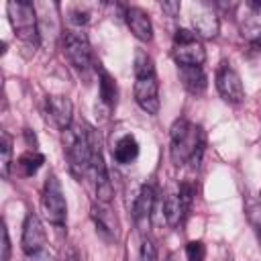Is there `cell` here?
<instances>
[{
	"label": "cell",
	"mask_w": 261,
	"mask_h": 261,
	"mask_svg": "<svg viewBox=\"0 0 261 261\" xmlns=\"http://www.w3.org/2000/svg\"><path fill=\"white\" fill-rule=\"evenodd\" d=\"M31 261H55V257H53V253H49L47 249H43V251L35 253V255L31 257Z\"/></svg>",
	"instance_id": "cell-29"
},
{
	"label": "cell",
	"mask_w": 261,
	"mask_h": 261,
	"mask_svg": "<svg viewBox=\"0 0 261 261\" xmlns=\"http://www.w3.org/2000/svg\"><path fill=\"white\" fill-rule=\"evenodd\" d=\"M247 216H249L251 226L255 228V234H257L259 243H261V206H259L257 202L249 200V202H247Z\"/></svg>",
	"instance_id": "cell-22"
},
{
	"label": "cell",
	"mask_w": 261,
	"mask_h": 261,
	"mask_svg": "<svg viewBox=\"0 0 261 261\" xmlns=\"http://www.w3.org/2000/svg\"><path fill=\"white\" fill-rule=\"evenodd\" d=\"M216 90L222 96V100L228 104H241L245 100V88L241 75L228 61H222L216 69Z\"/></svg>",
	"instance_id": "cell-8"
},
{
	"label": "cell",
	"mask_w": 261,
	"mask_h": 261,
	"mask_svg": "<svg viewBox=\"0 0 261 261\" xmlns=\"http://www.w3.org/2000/svg\"><path fill=\"white\" fill-rule=\"evenodd\" d=\"M173 61L179 67H202L206 61V49L202 39L190 29H177L171 45Z\"/></svg>",
	"instance_id": "cell-4"
},
{
	"label": "cell",
	"mask_w": 261,
	"mask_h": 261,
	"mask_svg": "<svg viewBox=\"0 0 261 261\" xmlns=\"http://www.w3.org/2000/svg\"><path fill=\"white\" fill-rule=\"evenodd\" d=\"M179 200H181V206H184V210H186V214L190 212V208H192V202H194V196H196V188L190 184V181H184L181 186H179Z\"/></svg>",
	"instance_id": "cell-25"
},
{
	"label": "cell",
	"mask_w": 261,
	"mask_h": 261,
	"mask_svg": "<svg viewBox=\"0 0 261 261\" xmlns=\"http://www.w3.org/2000/svg\"><path fill=\"white\" fill-rule=\"evenodd\" d=\"M6 12H8V18H10V24H12L16 37L24 45L37 47V43H39V24H37L35 6L27 0H10L6 4Z\"/></svg>",
	"instance_id": "cell-5"
},
{
	"label": "cell",
	"mask_w": 261,
	"mask_h": 261,
	"mask_svg": "<svg viewBox=\"0 0 261 261\" xmlns=\"http://www.w3.org/2000/svg\"><path fill=\"white\" fill-rule=\"evenodd\" d=\"M10 259V237H8V228L2 224V261Z\"/></svg>",
	"instance_id": "cell-27"
},
{
	"label": "cell",
	"mask_w": 261,
	"mask_h": 261,
	"mask_svg": "<svg viewBox=\"0 0 261 261\" xmlns=\"http://www.w3.org/2000/svg\"><path fill=\"white\" fill-rule=\"evenodd\" d=\"M47 114L53 118L55 126L61 130H67L73 120V104L67 96H47L45 100Z\"/></svg>",
	"instance_id": "cell-13"
},
{
	"label": "cell",
	"mask_w": 261,
	"mask_h": 261,
	"mask_svg": "<svg viewBox=\"0 0 261 261\" xmlns=\"http://www.w3.org/2000/svg\"><path fill=\"white\" fill-rule=\"evenodd\" d=\"M69 22L71 24H75V27H84V24H88L90 22V12L86 10V8H82V6H75V8H71L69 10Z\"/></svg>",
	"instance_id": "cell-26"
},
{
	"label": "cell",
	"mask_w": 261,
	"mask_h": 261,
	"mask_svg": "<svg viewBox=\"0 0 261 261\" xmlns=\"http://www.w3.org/2000/svg\"><path fill=\"white\" fill-rule=\"evenodd\" d=\"M137 261H157V247H155V243L151 239H147V237L141 239Z\"/></svg>",
	"instance_id": "cell-23"
},
{
	"label": "cell",
	"mask_w": 261,
	"mask_h": 261,
	"mask_svg": "<svg viewBox=\"0 0 261 261\" xmlns=\"http://www.w3.org/2000/svg\"><path fill=\"white\" fill-rule=\"evenodd\" d=\"M45 243H47V234H45L41 218L35 212H29L24 218V224H22V239H20V247H22L24 255L33 257L35 253L45 249Z\"/></svg>",
	"instance_id": "cell-11"
},
{
	"label": "cell",
	"mask_w": 261,
	"mask_h": 261,
	"mask_svg": "<svg viewBox=\"0 0 261 261\" xmlns=\"http://www.w3.org/2000/svg\"><path fill=\"white\" fill-rule=\"evenodd\" d=\"M241 35H243V39H245L251 47L261 49V18H259V16L247 18V20L243 22V27H241Z\"/></svg>",
	"instance_id": "cell-20"
},
{
	"label": "cell",
	"mask_w": 261,
	"mask_h": 261,
	"mask_svg": "<svg viewBox=\"0 0 261 261\" xmlns=\"http://www.w3.org/2000/svg\"><path fill=\"white\" fill-rule=\"evenodd\" d=\"M63 51H65L69 63L80 73H88L98 67V63L94 61L90 39L82 31H65L63 33Z\"/></svg>",
	"instance_id": "cell-7"
},
{
	"label": "cell",
	"mask_w": 261,
	"mask_h": 261,
	"mask_svg": "<svg viewBox=\"0 0 261 261\" xmlns=\"http://www.w3.org/2000/svg\"><path fill=\"white\" fill-rule=\"evenodd\" d=\"M96 71H98V90H100V100H102L108 108H112V106L116 104V96H118L116 82H114V77H112L106 69H102V67H100V63H98Z\"/></svg>",
	"instance_id": "cell-18"
},
{
	"label": "cell",
	"mask_w": 261,
	"mask_h": 261,
	"mask_svg": "<svg viewBox=\"0 0 261 261\" xmlns=\"http://www.w3.org/2000/svg\"><path fill=\"white\" fill-rule=\"evenodd\" d=\"M43 163H45V157H43L37 149H31V151H24V153L16 159L14 167L18 169V173H20L22 177H31V175H35V173L41 169Z\"/></svg>",
	"instance_id": "cell-19"
},
{
	"label": "cell",
	"mask_w": 261,
	"mask_h": 261,
	"mask_svg": "<svg viewBox=\"0 0 261 261\" xmlns=\"http://www.w3.org/2000/svg\"><path fill=\"white\" fill-rule=\"evenodd\" d=\"M161 216L163 220L169 224V226H177L184 216H186V210L181 206V200H179V194L177 192H167L163 202H161Z\"/></svg>",
	"instance_id": "cell-17"
},
{
	"label": "cell",
	"mask_w": 261,
	"mask_h": 261,
	"mask_svg": "<svg viewBox=\"0 0 261 261\" xmlns=\"http://www.w3.org/2000/svg\"><path fill=\"white\" fill-rule=\"evenodd\" d=\"M90 214H92L96 232L108 243L116 241V237H118V218H116L114 210L104 202H96V204H92Z\"/></svg>",
	"instance_id": "cell-12"
},
{
	"label": "cell",
	"mask_w": 261,
	"mask_h": 261,
	"mask_svg": "<svg viewBox=\"0 0 261 261\" xmlns=\"http://www.w3.org/2000/svg\"><path fill=\"white\" fill-rule=\"evenodd\" d=\"M179 80L192 96H202L208 88V77L202 67H179Z\"/></svg>",
	"instance_id": "cell-15"
},
{
	"label": "cell",
	"mask_w": 261,
	"mask_h": 261,
	"mask_svg": "<svg viewBox=\"0 0 261 261\" xmlns=\"http://www.w3.org/2000/svg\"><path fill=\"white\" fill-rule=\"evenodd\" d=\"M10 167H12V139L8 133L0 135V169H2V177L10 175Z\"/></svg>",
	"instance_id": "cell-21"
},
{
	"label": "cell",
	"mask_w": 261,
	"mask_h": 261,
	"mask_svg": "<svg viewBox=\"0 0 261 261\" xmlns=\"http://www.w3.org/2000/svg\"><path fill=\"white\" fill-rule=\"evenodd\" d=\"M220 261H232V253L228 249H222V255H220Z\"/></svg>",
	"instance_id": "cell-31"
},
{
	"label": "cell",
	"mask_w": 261,
	"mask_h": 261,
	"mask_svg": "<svg viewBox=\"0 0 261 261\" xmlns=\"http://www.w3.org/2000/svg\"><path fill=\"white\" fill-rule=\"evenodd\" d=\"M188 261H206V245L202 241H190L186 245Z\"/></svg>",
	"instance_id": "cell-24"
},
{
	"label": "cell",
	"mask_w": 261,
	"mask_h": 261,
	"mask_svg": "<svg viewBox=\"0 0 261 261\" xmlns=\"http://www.w3.org/2000/svg\"><path fill=\"white\" fill-rule=\"evenodd\" d=\"M161 10L167 14V16H171V18H175L177 14H179V2H163L161 4Z\"/></svg>",
	"instance_id": "cell-28"
},
{
	"label": "cell",
	"mask_w": 261,
	"mask_h": 261,
	"mask_svg": "<svg viewBox=\"0 0 261 261\" xmlns=\"http://www.w3.org/2000/svg\"><path fill=\"white\" fill-rule=\"evenodd\" d=\"M41 208L47 216V220L57 226V228H63L65 226V220H67V202H65V194H63V188L57 179L55 173H51L47 179H45V186H43V192H41Z\"/></svg>",
	"instance_id": "cell-6"
},
{
	"label": "cell",
	"mask_w": 261,
	"mask_h": 261,
	"mask_svg": "<svg viewBox=\"0 0 261 261\" xmlns=\"http://www.w3.org/2000/svg\"><path fill=\"white\" fill-rule=\"evenodd\" d=\"M124 18H126V24L130 29V33L143 41V43H149L153 39V22L149 18V14L139 8V6H128L124 10Z\"/></svg>",
	"instance_id": "cell-14"
},
{
	"label": "cell",
	"mask_w": 261,
	"mask_h": 261,
	"mask_svg": "<svg viewBox=\"0 0 261 261\" xmlns=\"http://www.w3.org/2000/svg\"><path fill=\"white\" fill-rule=\"evenodd\" d=\"M192 27L200 39H216L218 31H220V20H218V12L214 10V6L206 4V2L194 4L192 6Z\"/></svg>",
	"instance_id": "cell-10"
},
{
	"label": "cell",
	"mask_w": 261,
	"mask_h": 261,
	"mask_svg": "<svg viewBox=\"0 0 261 261\" xmlns=\"http://www.w3.org/2000/svg\"><path fill=\"white\" fill-rule=\"evenodd\" d=\"M92 135H94V128L84 124H71L67 130H63V153H65L71 175L77 179H82L90 171Z\"/></svg>",
	"instance_id": "cell-3"
},
{
	"label": "cell",
	"mask_w": 261,
	"mask_h": 261,
	"mask_svg": "<svg viewBox=\"0 0 261 261\" xmlns=\"http://www.w3.org/2000/svg\"><path fill=\"white\" fill-rule=\"evenodd\" d=\"M157 204V192L151 184H143L139 186V192L133 200V220H135V228L139 232H147L151 218H153V210Z\"/></svg>",
	"instance_id": "cell-9"
},
{
	"label": "cell",
	"mask_w": 261,
	"mask_h": 261,
	"mask_svg": "<svg viewBox=\"0 0 261 261\" xmlns=\"http://www.w3.org/2000/svg\"><path fill=\"white\" fill-rule=\"evenodd\" d=\"M133 71H135V90H133L135 102L147 114H157L161 100H159V82H157V73H155V63H153L151 55H147L145 51L139 49L135 53Z\"/></svg>",
	"instance_id": "cell-2"
},
{
	"label": "cell",
	"mask_w": 261,
	"mask_h": 261,
	"mask_svg": "<svg viewBox=\"0 0 261 261\" xmlns=\"http://www.w3.org/2000/svg\"><path fill=\"white\" fill-rule=\"evenodd\" d=\"M63 261H82V255H80V251L75 247H69L65 251V259Z\"/></svg>",
	"instance_id": "cell-30"
},
{
	"label": "cell",
	"mask_w": 261,
	"mask_h": 261,
	"mask_svg": "<svg viewBox=\"0 0 261 261\" xmlns=\"http://www.w3.org/2000/svg\"><path fill=\"white\" fill-rule=\"evenodd\" d=\"M204 130L202 126L186 120V118H177L171 124L169 130V157L171 163L181 167L186 163H192L194 167L200 163L202 153H204Z\"/></svg>",
	"instance_id": "cell-1"
},
{
	"label": "cell",
	"mask_w": 261,
	"mask_h": 261,
	"mask_svg": "<svg viewBox=\"0 0 261 261\" xmlns=\"http://www.w3.org/2000/svg\"><path fill=\"white\" fill-rule=\"evenodd\" d=\"M112 157H114V161L120 163V165L133 163V161L139 157V143H137V139H135L133 135H122V137L114 143V147H112Z\"/></svg>",
	"instance_id": "cell-16"
}]
</instances>
